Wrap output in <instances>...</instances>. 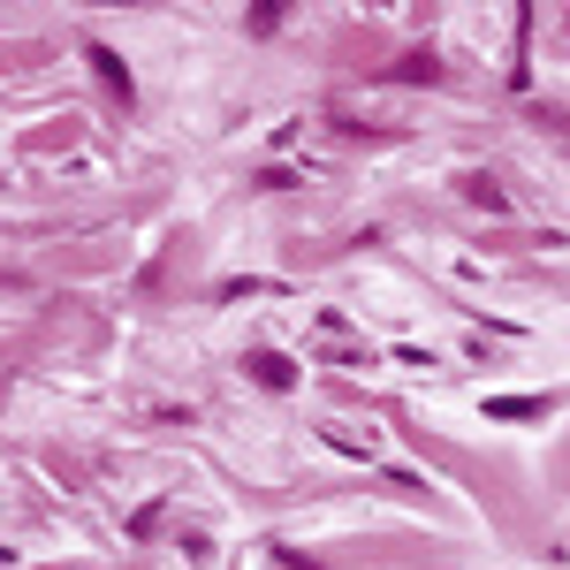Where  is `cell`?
<instances>
[{
  "mask_svg": "<svg viewBox=\"0 0 570 570\" xmlns=\"http://www.w3.org/2000/svg\"><path fill=\"white\" fill-rule=\"evenodd\" d=\"M85 61H91V77L107 85L115 107H130V99H137V85H130V69H122V53H115V46H85Z\"/></svg>",
  "mask_w": 570,
  "mask_h": 570,
  "instance_id": "cell-1",
  "label": "cell"
},
{
  "mask_svg": "<svg viewBox=\"0 0 570 570\" xmlns=\"http://www.w3.org/2000/svg\"><path fill=\"white\" fill-rule=\"evenodd\" d=\"M487 419H548V395H487Z\"/></svg>",
  "mask_w": 570,
  "mask_h": 570,
  "instance_id": "cell-2",
  "label": "cell"
},
{
  "mask_svg": "<svg viewBox=\"0 0 570 570\" xmlns=\"http://www.w3.org/2000/svg\"><path fill=\"white\" fill-rule=\"evenodd\" d=\"M252 381H259V389H289V357L259 351V357H252Z\"/></svg>",
  "mask_w": 570,
  "mask_h": 570,
  "instance_id": "cell-3",
  "label": "cell"
},
{
  "mask_svg": "<svg viewBox=\"0 0 570 570\" xmlns=\"http://www.w3.org/2000/svg\"><path fill=\"white\" fill-rule=\"evenodd\" d=\"M274 23H282V0H259V8H252V31H259V39H266Z\"/></svg>",
  "mask_w": 570,
  "mask_h": 570,
  "instance_id": "cell-4",
  "label": "cell"
},
{
  "mask_svg": "<svg viewBox=\"0 0 570 570\" xmlns=\"http://www.w3.org/2000/svg\"><path fill=\"white\" fill-rule=\"evenodd\" d=\"M107 8H122V0H107Z\"/></svg>",
  "mask_w": 570,
  "mask_h": 570,
  "instance_id": "cell-5",
  "label": "cell"
}]
</instances>
